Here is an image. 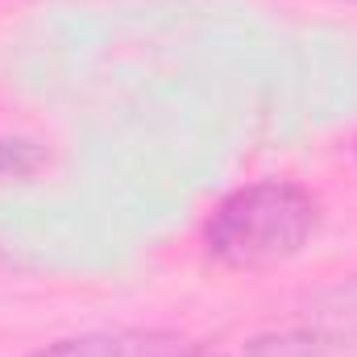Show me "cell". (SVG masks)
<instances>
[{
  "label": "cell",
  "mask_w": 357,
  "mask_h": 357,
  "mask_svg": "<svg viewBox=\"0 0 357 357\" xmlns=\"http://www.w3.org/2000/svg\"><path fill=\"white\" fill-rule=\"evenodd\" d=\"M320 229V199L287 178H262L225 195L208 225L204 245L220 266L258 270L295 258Z\"/></svg>",
  "instance_id": "6da1fadb"
},
{
  "label": "cell",
  "mask_w": 357,
  "mask_h": 357,
  "mask_svg": "<svg viewBox=\"0 0 357 357\" xmlns=\"http://www.w3.org/2000/svg\"><path fill=\"white\" fill-rule=\"evenodd\" d=\"M33 357H212L208 345L183 337V333H162V328H100V333H79L63 337Z\"/></svg>",
  "instance_id": "7a4b0ae2"
},
{
  "label": "cell",
  "mask_w": 357,
  "mask_h": 357,
  "mask_svg": "<svg viewBox=\"0 0 357 357\" xmlns=\"http://www.w3.org/2000/svg\"><path fill=\"white\" fill-rule=\"evenodd\" d=\"M241 357H357V337L337 328H282L254 337Z\"/></svg>",
  "instance_id": "3957f363"
},
{
  "label": "cell",
  "mask_w": 357,
  "mask_h": 357,
  "mask_svg": "<svg viewBox=\"0 0 357 357\" xmlns=\"http://www.w3.org/2000/svg\"><path fill=\"white\" fill-rule=\"evenodd\" d=\"M46 167V150L29 137H0V178H29Z\"/></svg>",
  "instance_id": "277c9868"
},
{
  "label": "cell",
  "mask_w": 357,
  "mask_h": 357,
  "mask_svg": "<svg viewBox=\"0 0 357 357\" xmlns=\"http://www.w3.org/2000/svg\"><path fill=\"white\" fill-rule=\"evenodd\" d=\"M349 4H357V0H349Z\"/></svg>",
  "instance_id": "5b68a950"
},
{
  "label": "cell",
  "mask_w": 357,
  "mask_h": 357,
  "mask_svg": "<svg viewBox=\"0 0 357 357\" xmlns=\"http://www.w3.org/2000/svg\"><path fill=\"white\" fill-rule=\"evenodd\" d=\"M354 150H357V142H354Z\"/></svg>",
  "instance_id": "8992f818"
},
{
  "label": "cell",
  "mask_w": 357,
  "mask_h": 357,
  "mask_svg": "<svg viewBox=\"0 0 357 357\" xmlns=\"http://www.w3.org/2000/svg\"><path fill=\"white\" fill-rule=\"evenodd\" d=\"M354 287H357V282H354Z\"/></svg>",
  "instance_id": "52a82bcc"
}]
</instances>
